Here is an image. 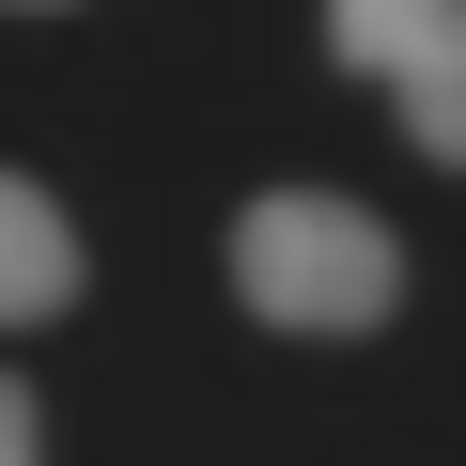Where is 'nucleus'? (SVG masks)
Segmentation results:
<instances>
[{
	"instance_id": "nucleus-1",
	"label": "nucleus",
	"mask_w": 466,
	"mask_h": 466,
	"mask_svg": "<svg viewBox=\"0 0 466 466\" xmlns=\"http://www.w3.org/2000/svg\"><path fill=\"white\" fill-rule=\"evenodd\" d=\"M233 296H249L265 327L342 342V327H389L404 311V249L358 202H327V187H265L249 218H233Z\"/></svg>"
},
{
	"instance_id": "nucleus-3",
	"label": "nucleus",
	"mask_w": 466,
	"mask_h": 466,
	"mask_svg": "<svg viewBox=\"0 0 466 466\" xmlns=\"http://www.w3.org/2000/svg\"><path fill=\"white\" fill-rule=\"evenodd\" d=\"M389 94H404V140H420V156H451V171H466V0H451V16H435V32H420V63H404V78H389Z\"/></svg>"
},
{
	"instance_id": "nucleus-4",
	"label": "nucleus",
	"mask_w": 466,
	"mask_h": 466,
	"mask_svg": "<svg viewBox=\"0 0 466 466\" xmlns=\"http://www.w3.org/2000/svg\"><path fill=\"white\" fill-rule=\"evenodd\" d=\"M435 16H451V0H327V47H342L358 78H404Z\"/></svg>"
},
{
	"instance_id": "nucleus-5",
	"label": "nucleus",
	"mask_w": 466,
	"mask_h": 466,
	"mask_svg": "<svg viewBox=\"0 0 466 466\" xmlns=\"http://www.w3.org/2000/svg\"><path fill=\"white\" fill-rule=\"evenodd\" d=\"M0 466H47V420H32V389L0 373Z\"/></svg>"
},
{
	"instance_id": "nucleus-2",
	"label": "nucleus",
	"mask_w": 466,
	"mask_h": 466,
	"mask_svg": "<svg viewBox=\"0 0 466 466\" xmlns=\"http://www.w3.org/2000/svg\"><path fill=\"white\" fill-rule=\"evenodd\" d=\"M47 311H78V218L32 171H0V327H47Z\"/></svg>"
}]
</instances>
